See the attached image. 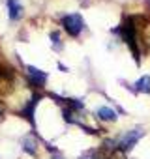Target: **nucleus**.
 Segmentation results:
<instances>
[{
  "label": "nucleus",
  "mask_w": 150,
  "mask_h": 159,
  "mask_svg": "<svg viewBox=\"0 0 150 159\" xmlns=\"http://www.w3.org/2000/svg\"><path fill=\"white\" fill-rule=\"evenodd\" d=\"M62 26H64V30L69 34V36H79L81 32H83V28H85V23H83V17L79 15V13H69V15H66L64 19H62Z\"/></svg>",
  "instance_id": "nucleus-1"
},
{
  "label": "nucleus",
  "mask_w": 150,
  "mask_h": 159,
  "mask_svg": "<svg viewBox=\"0 0 150 159\" xmlns=\"http://www.w3.org/2000/svg\"><path fill=\"white\" fill-rule=\"evenodd\" d=\"M143 129H131V131H128L122 139H120V142H118V146H120V150H124V152H128V150H131L133 146H135V142L143 137Z\"/></svg>",
  "instance_id": "nucleus-2"
},
{
  "label": "nucleus",
  "mask_w": 150,
  "mask_h": 159,
  "mask_svg": "<svg viewBox=\"0 0 150 159\" xmlns=\"http://www.w3.org/2000/svg\"><path fill=\"white\" fill-rule=\"evenodd\" d=\"M26 73H28V79H30V83L34 84V86H43L45 84V81H47V75L41 71V69H38V67H34V66H26Z\"/></svg>",
  "instance_id": "nucleus-3"
},
{
  "label": "nucleus",
  "mask_w": 150,
  "mask_h": 159,
  "mask_svg": "<svg viewBox=\"0 0 150 159\" xmlns=\"http://www.w3.org/2000/svg\"><path fill=\"white\" fill-rule=\"evenodd\" d=\"M8 15L12 21H19L23 17V6L19 0H8Z\"/></svg>",
  "instance_id": "nucleus-4"
},
{
  "label": "nucleus",
  "mask_w": 150,
  "mask_h": 159,
  "mask_svg": "<svg viewBox=\"0 0 150 159\" xmlns=\"http://www.w3.org/2000/svg\"><path fill=\"white\" fill-rule=\"evenodd\" d=\"M135 90L143 92V94H150V75H144V77L139 79L135 83Z\"/></svg>",
  "instance_id": "nucleus-5"
},
{
  "label": "nucleus",
  "mask_w": 150,
  "mask_h": 159,
  "mask_svg": "<svg viewBox=\"0 0 150 159\" xmlns=\"http://www.w3.org/2000/svg\"><path fill=\"white\" fill-rule=\"evenodd\" d=\"M98 118H101L105 122H113V120H116V112L109 107H100L98 109Z\"/></svg>",
  "instance_id": "nucleus-6"
},
{
  "label": "nucleus",
  "mask_w": 150,
  "mask_h": 159,
  "mask_svg": "<svg viewBox=\"0 0 150 159\" xmlns=\"http://www.w3.org/2000/svg\"><path fill=\"white\" fill-rule=\"evenodd\" d=\"M36 139H34V135H26L25 139H23V150L25 152H28L30 155H34L36 153Z\"/></svg>",
  "instance_id": "nucleus-7"
},
{
  "label": "nucleus",
  "mask_w": 150,
  "mask_h": 159,
  "mask_svg": "<svg viewBox=\"0 0 150 159\" xmlns=\"http://www.w3.org/2000/svg\"><path fill=\"white\" fill-rule=\"evenodd\" d=\"M51 39H53V45H54L56 49H62V45H60V38H58V34H56V32H53V34H51Z\"/></svg>",
  "instance_id": "nucleus-8"
},
{
  "label": "nucleus",
  "mask_w": 150,
  "mask_h": 159,
  "mask_svg": "<svg viewBox=\"0 0 150 159\" xmlns=\"http://www.w3.org/2000/svg\"><path fill=\"white\" fill-rule=\"evenodd\" d=\"M53 159H64V157H62V155H54Z\"/></svg>",
  "instance_id": "nucleus-9"
},
{
  "label": "nucleus",
  "mask_w": 150,
  "mask_h": 159,
  "mask_svg": "<svg viewBox=\"0 0 150 159\" xmlns=\"http://www.w3.org/2000/svg\"><path fill=\"white\" fill-rule=\"evenodd\" d=\"M2 112H4V107H2V105H0V114H2Z\"/></svg>",
  "instance_id": "nucleus-10"
},
{
  "label": "nucleus",
  "mask_w": 150,
  "mask_h": 159,
  "mask_svg": "<svg viewBox=\"0 0 150 159\" xmlns=\"http://www.w3.org/2000/svg\"><path fill=\"white\" fill-rule=\"evenodd\" d=\"M83 159H90V157H83Z\"/></svg>",
  "instance_id": "nucleus-11"
}]
</instances>
